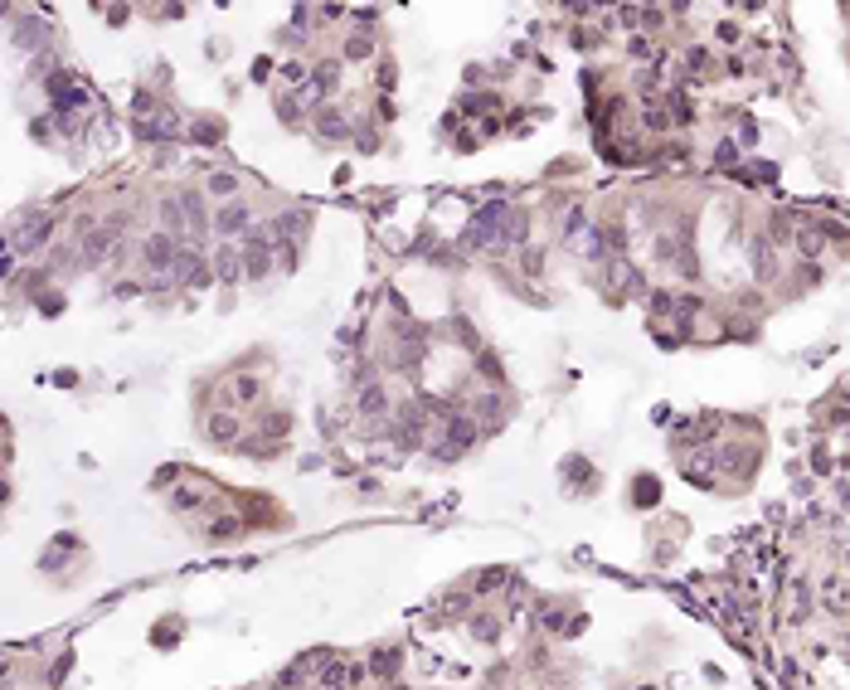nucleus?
Returning <instances> with one entry per match:
<instances>
[{"mask_svg": "<svg viewBox=\"0 0 850 690\" xmlns=\"http://www.w3.org/2000/svg\"><path fill=\"white\" fill-rule=\"evenodd\" d=\"M49 233H54V219H49V214H29V219L10 233V248L29 258V253H39V248L49 243Z\"/></svg>", "mask_w": 850, "mask_h": 690, "instance_id": "f257e3e1", "label": "nucleus"}, {"mask_svg": "<svg viewBox=\"0 0 850 690\" xmlns=\"http://www.w3.org/2000/svg\"><path fill=\"white\" fill-rule=\"evenodd\" d=\"M272 273V243L263 238V229H248V248H243V278H268Z\"/></svg>", "mask_w": 850, "mask_h": 690, "instance_id": "f03ea898", "label": "nucleus"}, {"mask_svg": "<svg viewBox=\"0 0 850 690\" xmlns=\"http://www.w3.org/2000/svg\"><path fill=\"white\" fill-rule=\"evenodd\" d=\"M175 238L170 233H156V238H146V248H141V258H146V268H151V278H170V263H175Z\"/></svg>", "mask_w": 850, "mask_h": 690, "instance_id": "7ed1b4c3", "label": "nucleus"}, {"mask_svg": "<svg viewBox=\"0 0 850 690\" xmlns=\"http://www.w3.org/2000/svg\"><path fill=\"white\" fill-rule=\"evenodd\" d=\"M117 233H122V219H112L107 229H88V233L78 238V253H83L88 263H103L107 253H112V243H117Z\"/></svg>", "mask_w": 850, "mask_h": 690, "instance_id": "20e7f679", "label": "nucleus"}, {"mask_svg": "<svg viewBox=\"0 0 850 690\" xmlns=\"http://www.w3.org/2000/svg\"><path fill=\"white\" fill-rule=\"evenodd\" d=\"M214 229H219V233H248V229H253V214H248V204H238V199L219 204V214H214Z\"/></svg>", "mask_w": 850, "mask_h": 690, "instance_id": "39448f33", "label": "nucleus"}, {"mask_svg": "<svg viewBox=\"0 0 850 690\" xmlns=\"http://www.w3.org/2000/svg\"><path fill=\"white\" fill-rule=\"evenodd\" d=\"M302 233H307V214H302V209H287V214L272 219V238H282L287 248H297Z\"/></svg>", "mask_w": 850, "mask_h": 690, "instance_id": "423d86ee", "label": "nucleus"}, {"mask_svg": "<svg viewBox=\"0 0 850 690\" xmlns=\"http://www.w3.org/2000/svg\"><path fill=\"white\" fill-rule=\"evenodd\" d=\"M214 278H219V282H238V278H243V253H238L233 243H224V248L214 253Z\"/></svg>", "mask_w": 850, "mask_h": 690, "instance_id": "0eeeda50", "label": "nucleus"}, {"mask_svg": "<svg viewBox=\"0 0 850 690\" xmlns=\"http://www.w3.org/2000/svg\"><path fill=\"white\" fill-rule=\"evenodd\" d=\"M471 438H476V428H471L462 413H452V418H447V447L462 452V447H471Z\"/></svg>", "mask_w": 850, "mask_h": 690, "instance_id": "6e6552de", "label": "nucleus"}, {"mask_svg": "<svg viewBox=\"0 0 850 690\" xmlns=\"http://www.w3.org/2000/svg\"><path fill=\"white\" fill-rule=\"evenodd\" d=\"M316 131H321V136H350V122H345L335 107H321V112H316Z\"/></svg>", "mask_w": 850, "mask_h": 690, "instance_id": "1a4fd4ad", "label": "nucleus"}, {"mask_svg": "<svg viewBox=\"0 0 850 690\" xmlns=\"http://www.w3.org/2000/svg\"><path fill=\"white\" fill-rule=\"evenodd\" d=\"M384 408H389V398H384L379 384H365V389H360V413H365V418H384Z\"/></svg>", "mask_w": 850, "mask_h": 690, "instance_id": "9d476101", "label": "nucleus"}, {"mask_svg": "<svg viewBox=\"0 0 850 690\" xmlns=\"http://www.w3.org/2000/svg\"><path fill=\"white\" fill-rule=\"evenodd\" d=\"M210 438H214V443H233V438H238V418H228V413H210Z\"/></svg>", "mask_w": 850, "mask_h": 690, "instance_id": "9b49d317", "label": "nucleus"}, {"mask_svg": "<svg viewBox=\"0 0 850 690\" xmlns=\"http://www.w3.org/2000/svg\"><path fill=\"white\" fill-rule=\"evenodd\" d=\"M821 248H826L821 229H797V253L802 258H821Z\"/></svg>", "mask_w": 850, "mask_h": 690, "instance_id": "f8f14e48", "label": "nucleus"}, {"mask_svg": "<svg viewBox=\"0 0 850 690\" xmlns=\"http://www.w3.org/2000/svg\"><path fill=\"white\" fill-rule=\"evenodd\" d=\"M233 398H238V403H258V398H263V380H258V375H238Z\"/></svg>", "mask_w": 850, "mask_h": 690, "instance_id": "ddd939ff", "label": "nucleus"}, {"mask_svg": "<svg viewBox=\"0 0 850 690\" xmlns=\"http://www.w3.org/2000/svg\"><path fill=\"white\" fill-rule=\"evenodd\" d=\"M180 209H185V219H190L195 229H205V204H200V195H195V190H185V195H180Z\"/></svg>", "mask_w": 850, "mask_h": 690, "instance_id": "4468645a", "label": "nucleus"}, {"mask_svg": "<svg viewBox=\"0 0 850 690\" xmlns=\"http://www.w3.org/2000/svg\"><path fill=\"white\" fill-rule=\"evenodd\" d=\"M841 589H846V584H841V579H826V584H821V598H826V608H831V612H836V617H841V612H846V598H841Z\"/></svg>", "mask_w": 850, "mask_h": 690, "instance_id": "2eb2a0df", "label": "nucleus"}, {"mask_svg": "<svg viewBox=\"0 0 850 690\" xmlns=\"http://www.w3.org/2000/svg\"><path fill=\"white\" fill-rule=\"evenodd\" d=\"M161 219L170 224V233H180V229H185V209H180V199H161Z\"/></svg>", "mask_w": 850, "mask_h": 690, "instance_id": "dca6fc26", "label": "nucleus"}, {"mask_svg": "<svg viewBox=\"0 0 850 690\" xmlns=\"http://www.w3.org/2000/svg\"><path fill=\"white\" fill-rule=\"evenodd\" d=\"M345 681H350V666H340V661H330V666H321V686H325V690L345 686Z\"/></svg>", "mask_w": 850, "mask_h": 690, "instance_id": "f3484780", "label": "nucleus"}, {"mask_svg": "<svg viewBox=\"0 0 850 690\" xmlns=\"http://www.w3.org/2000/svg\"><path fill=\"white\" fill-rule=\"evenodd\" d=\"M792 617H807V608H812V593H807V584L802 579H792Z\"/></svg>", "mask_w": 850, "mask_h": 690, "instance_id": "a211bd4d", "label": "nucleus"}, {"mask_svg": "<svg viewBox=\"0 0 850 690\" xmlns=\"http://www.w3.org/2000/svg\"><path fill=\"white\" fill-rule=\"evenodd\" d=\"M170 501H175V510H190V505H205V491L200 487H175Z\"/></svg>", "mask_w": 850, "mask_h": 690, "instance_id": "6ab92c4d", "label": "nucleus"}, {"mask_svg": "<svg viewBox=\"0 0 850 690\" xmlns=\"http://www.w3.org/2000/svg\"><path fill=\"white\" fill-rule=\"evenodd\" d=\"M175 127H180V122H175L170 112H161V117H156V122H146L141 131H146V136H175Z\"/></svg>", "mask_w": 850, "mask_h": 690, "instance_id": "aec40b11", "label": "nucleus"}, {"mask_svg": "<svg viewBox=\"0 0 850 690\" xmlns=\"http://www.w3.org/2000/svg\"><path fill=\"white\" fill-rule=\"evenodd\" d=\"M233 190H238V175H228V171H219L210 180V195H219V199H228Z\"/></svg>", "mask_w": 850, "mask_h": 690, "instance_id": "412c9836", "label": "nucleus"}, {"mask_svg": "<svg viewBox=\"0 0 850 690\" xmlns=\"http://www.w3.org/2000/svg\"><path fill=\"white\" fill-rule=\"evenodd\" d=\"M345 54H350V59H369V54H374V39H369V34H355V39H345Z\"/></svg>", "mask_w": 850, "mask_h": 690, "instance_id": "4be33fe9", "label": "nucleus"}, {"mask_svg": "<svg viewBox=\"0 0 850 690\" xmlns=\"http://www.w3.org/2000/svg\"><path fill=\"white\" fill-rule=\"evenodd\" d=\"M394 666H399V652H379V656L369 661V671H374V676H389Z\"/></svg>", "mask_w": 850, "mask_h": 690, "instance_id": "5701e85b", "label": "nucleus"}, {"mask_svg": "<svg viewBox=\"0 0 850 690\" xmlns=\"http://www.w3.org/2000/svg\"><path fill=\"white\" fill-rule=\"evenodd\" d=\"M753 263H758V278H768V273H772V253H768V243H758V248H753Z\"/></svg>", "mask_w": 850, "mask_h": 690, "instance_id": "b1692460", "label": "nucleus"}, {"mask_svg": "<svg viewBox=\"0 0 850 690\" xmlns=\"http://www.w3.org/2000/svg\"><path fill=\"white\" fill-rule=\"evenodd\" d=\"M282 78H287V83H302V78H307V64H297V59L282 64Z\"/></svg>", "mask_w": 850, "mask_h": 690, "instance_id": "393cba45", "label": "nucleus"}, {"mask_svg": "<svg viewBox=\"0 0 850 690\" xmlns=\"http://www.w3.org/2000/svg\"><path fill=\"white\" fill-rule=\"evenodd\" d=\"M210 535H214V540H228V535H238V520H219Z\"/></svg>", "mask_w": 850, "mask_h": 690, "instance_id": "a878e982", "label": "nucleus"}, {"mask_svg": "<svg viewBox=\"0 0 850 690\" xmlns=\"http://www.w3.org/2000/svg\"><path fill=\"white\" fill-rule=\"evenodd\" d=\"M476 413H486V418H496V413H501V398H496V394H486V398H481V403H476Z\"/></svg>", "mask_w": 850, "mask_h": 690, "instance_id": "bb28decb", "label": "nucleus"}, {"mask_svg": "<svg viewBox=\"0 0 850 690\" xmlns=\"http://www.w3.org/2000/svg\"><path fill=\"white\" fill-rule=\"evenodd\" d=\"M690 69L705 73V69H710V54H705V49H690Z\"/></svg>", "mask_w": 850, "mask_h": 690, "instance_id": "cd10ccee", "label": "nucleus"}, {"mask_svg": "<svg viewBox=\"0 0 850 690\" xmlns=\"http://www.w3.org/2000/svg\"><path fill=\"white\" fill-rule=\"evenodd\" d=\"M277 107H282V122H297V107H302V102H297V98H282Z\"/></svg>", "mask_w": 850, "mask_h": 690, "instance_id": "c85d7f7f", "label": "nucleus"}, {"mask_svg": "<svg viewBox=\"0 0 850 690\" xmlns=\"http://www.w3.org/2000/svg\"><path fill=\"white\" fill-rule=\"evenodd\" d=\"M646 127H651V131H661V127H666V112H661V107H651V112H646Z\"/></svg>", "mask_w": 850, "mask_h": 690, "instance_id": "c756f323", "label": "nucleus"}, {"mask_svg": "<svg viewBox=\"0 0 850 690\" xmlns=\"http://www.w3.org/2000/svg\"><path fill=\"white\" fill-rule=\"evenodd\" d=\"M787 233H792V224H787V219H777V214H772V238H787Z\"/></svg>", "mask_w": 850, "mask_h": 690, "instance_id": "7c9ffc66", "label": "nucleus"}, {"mask_svg": "<svg viewBox=\"0 0 850 690\" xmlns=\"http://www.w3.org/2000/svg\"><path fill=\"white\" fill-rule=\"evenodd\" d=\"M501 579H506V574H501V569H491V574H486V579H481V584H476V589L486 593V589H496V584H501Z\"/></svg>", "mask_w": 850, "mask_h": 690, "instance_id": "2f4dec72", "label": "nucleus"}, {"mask_svg": "<svg viewBox=\"0 0 850 690\" xmlns=\"http://www.w3.org/2000/svg\"><path fill=\"white\" fill-rule=\"evenodd\" d=\"M539 263H544V258H539V253H534V248H530V253H525V273H530V278H534V273H539Z\"/></svg>", "mask_w": 850, "mask_h": 690, "instance_id": "473e14b6", "label": "nucleus"}, {"mask_svg": "<svg viewBox=\"0 0 850 690\" xmlns=\"http://www.w3.org/2000/svg\"><path fill=\"white\" fill-rule=\"evenodd\" d=\"M5 501H10V482L0 477V505H5Z\"/></svg>", "mask_w": 850, "mask_h": 690, "instance_id": "72a5a7b5", "label": "nucleus"}, {"mask_svg": "<svg viewBox=\"0 0 850 690\" xmlns=\"http://www.w3.org/2000/svg\"><path fill=\"white\" fill-rule=\"evenodd\" d=\"M0 681H5V661H0Z\"/></svg>", "mask_w": 850, "mask_h": 690, "instance_id": "f704fd0d", "label": "nucleus"}, {"mask_svg": "<svg viewBox=\"0 0 850 690\" xmlns=\"http://www.w3.org/2000/svg\"><path fill=\"white\" fill-rule=\"evenodd\" d=\"M641 690H651V686H641Z\"/></svg>", "mask_w": 850, "mask_h": 690, "instance_id": "c9c22d12", "label": "nucleus"}]
</instances>
